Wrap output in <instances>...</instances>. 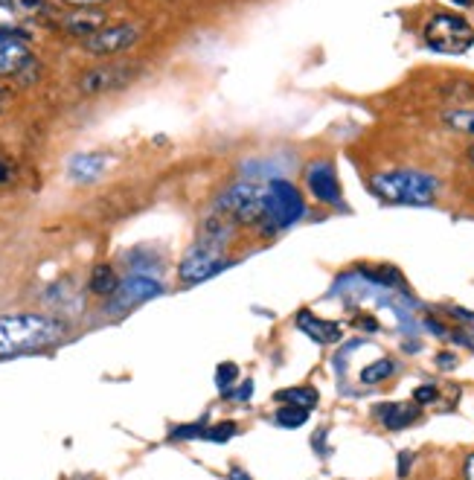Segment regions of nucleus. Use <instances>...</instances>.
Masks as SVG:
<instances>
[{"mask_svg": "<svg viewBox=\"0 0 474 480\" xmlns=\"http://www.w3.org/2000/svg\"><path fill=\"white\" fill-rule=\"evenodd\" d=\"M67 326L50 315H0V358L53 347L64 338Z\"/></svg>", "mask_w": 474, "mask_h": 480, "instance_id": "f257e3e1", "label": "nucleus"}, {"mask_svg": "<svg viewBox=\"0 0 474 480\" xmlns=\"http://www.w3.org/2000/svg\"><path fill=\"white\" fill-rule=\"evenodd\" d=\"M370 190L387 204L428 207L440 195V178L422 169H387L370 178Z\"/></svg>", "mask_w": 474, "mask_h": 480, "instance_id": "f03ea898", "label": "nucleus"}, {"mask_svg": "<svg viewBox=\"0 0 474 480\" xmlns=\"http://www.w3.org/2000/svg\"><path fill=\"white\" fill-rule=\"evenodd\" d=\"M306 215V201L291 180H271L265 187V230H288Z\"/></svg>", "mask_w": 474, "mask_h": 480, "instance_id": "7ed1b4c3", "label": "nucleus"}, {"mask_svg": "<svg viewBox=\"0 0 474 480\" xmlns=\"http://www.w3.org/2000/svg\"><path fill=\"white\" fill-rule=\"evenodd\" d=\"M422 35H425V44L433 53H443V56H463L474 44V26L465 18L451 15V12L433 15L425 24Z\"/></svg>", "mask_w": 474, "mask_h": 480, "instance_id": "20e7f679", "label": "nucleus"}, {"mask_svg": "<svg viewBox=\"0 0 474 480\" xmlns=\"http://www.w3.org/2000/svg\"><path fill=\"white\" fill-rule=\"evenodd\" d=\"M215 210L230 215L239 225H259L265 218V187L253 180H239L222 193V198L215 201Z\"/></svg>", "mask_w": 474, "mask_h": 480, "instance_id": "39448f33", "label": "nucleus"}, {"mask_svg": "<svg viewBox=\"0 0 474 480\" xmlns=\"http://www.w3.org/2000/svg\"><path fill=\"white\" fill-rule=\"evenodd\" d=\"M222 250H225L222 245H212V242L198 239V242L184 253V260H180V265H177L180 282H184V285H195V282H204V280L215 277L218 271L230 268L233 262L225 260Z\"/></svg>", "mask_w": 474, "mask_h": 480, "instance_id": "423d86ee", "label": "nucleus"}, {"mask_svg": "<svg viewBox=\"0 0 474 480\" xmlns=\"http://www.w3.org/2000/svg\"><path fill=\"white\" fill-rule=\"evenodd\" d=\"M306 190L317 204H326V207H341L344 201L341 180L332 160H314L306 166Z\"/></svg>", "mask_w": 474, "mask_h": 480, "instance_id": "0eeeda50", "label": "nucleus"}, {"mask_svg": "<svg viewBox=\"0 0 474 480\" xmlns=\"http://www.w3.org/2000/svg\"><path fill=\"white\" fill-rule=\"evenodd\" d=\"M160 291H163L160 282H155L152 277L134 274V277H128L125 282H120V288L111 294L108 312H111V315H123V312H128V309H134V306H140V303H145V300L158 297Z\"/></svg>", "mask_w": 474, "mask_h": 480, "instance_id": "6e6552de", "label": "nucleus"}, {"mask_svg": "<svg viewBox=\"0 0 474 480\" xmlns=\"http://www.w3.org/2000/svg\"><path fill=\"white\" fill-rule=\"evenodd\" d=\"M137 73L134 64H123V61H114V64H102V67H93L88 70L79 88L85 93H105V91H114V88H123L131 76Z\"/></svg>", "mask_w": 474, "mask_h": 480, "instance_id": "1a4fd4ad", "label": "nucleus"}, {"mask_svg": "<svg viewBox=\"0 0 474 480\" xmlns=\"http://www.w3.org/2000/svg\"><path fill=\"white\" fill-rule=\"evenodd\" d=\"M134 41H137V26L120 24V26H105L96 35H91V39L85 41V47L96 56H114V53L128 50Z\"/></svg>", "mask_w": 474, "mask_h": 480, "instance_id": "9d476101", "label": "nucleus"}, {"mask_svg": "<svg viewBox=\"0 0 474 480\" xmlns=\"http://www.w3.org/2000/svg\"><path fill=\"white\" fill-rule=\"evenodd\" d=\"M29 64V50L15 35V29H0V76H18Z\"/></svg>", "mask_w": 474, "mask_h": 480, "instance_id": "9b49d317", "label": "nucleus"}, {"mask_svg": "<svg viewBox=\"0 0 474 480\" xmlns=\"http://www.w3.org/2000/svg\"><path fill=\"white\" fill-rule=\"evenodd\" d=\"M297 329L303 332V335H309L311 341H317V344H338L341 338H344V329H341V323H332V320H323V317H317V315H311L309 309H303L300 315H297Z\"/></svg>", "mask_w": 474, "mask_h": 480, "instance_id": "f8f14e48", "label": "nucleus"}, {"mask_svg": "<svg viewBox=\"0 0 474 480\" xmlns=\"http://www.w3.org/2000/svg\"><path fill=\"white\" fill-rule=\"evenodd\" d=\"M105 24V15L102 12H93V9H73L70 15L61 18V26L70 32V35H82V39H91L96 35Z\"/></svg>", "mask_w": 474, "mask_h": 480, "instance_id": "ddd939ff", "label": "nucleus"}, {"mask_svg": "<svg viewBox=\"0 0 474 480\" xmlns=\"http://www.w3.org/2000/svg\"><path fill=\"white\" fill-rule=\"evenodd\" d=\"M378 419H381V425L390 428V431H402V428H408L411 422L419 419V404H416V402H413V404H408V402L381 404V408H378Z\"/></svg>", "mask_w": 474, "mask_h": 480, "instance_id": "4468645a", "label": "nucleus"}, {"mask_svg": "<svg viewBox=\"0 0 474 480\" xmlns=\"http://www.w3.org/2000/svg\"><path fill=\"white\" fill-rule=\"evenodd\" d=\"M105 166H108V158H105V155H99V152H88V155L70 158L67 172H70L73 180L88 183V180H96V178L105 172Z\"/></svg>", "mask_w": 474, "mask_h": 480, "instance_id": "2eb2a0df", "label": "nucleus"}, {"mask_svg": "<svg viewBox=\"0 0 474 480\" xmlns=\"http://www.w3.org/2000/svg\"><path fill=\"white\" fill-rule=\"evenodd\" d=\"M120 288V280H117V271L111 265L99 262L93 271H91V291L96 297H111V294Z\"/></svg>", "mask_w": 474, "mask_h": 480, "instance_id": "dca6fc26", "label": "nucleus"}, {"mask_svg": "<svg viewBox=\"0 0 474 480\" xmlns=\"http://www.w3.org/2000/svg\"><path fill=\"white\" fill-rule=\"evenodd\" d=\"M0 9L15 15H53L56 6L50 0H0Z\"/></svg>", "mask_w": 474, "mask_h": 480, "instance_id": "f3484780", "label": "nucleus"}, {"mask_svg": "<svg viewBox=\"0 0 474 480\" xmlns=\"http://www.w3.org/2000/svg\"><path fill=\"white\" fill-rule=\"evenodd\" d=\"M277 402L297 404V408L311 411L314 404H317V390H314V387H288V390H279V393H277Z\"/></svg>", "mask_w": 474, "mask_h": 480, "instance_id": "a211bd4d", "label": "nucleus"}, {"mask_svg": "<svg viewBox=\"0 0 474 480\" xmlns=\"http://www.w3.org/2000/svg\"><path fill=\"white\" fill-rule=\"evenodd\" d=\"M393 373H396V364L390 358H378L376 364H370V367H364V370H361V382L364 384H378V382H387Z\"/></svg>", "mask_w": 474, "mask_h": 480, "instance_id": "6ab92c4d", "label": "nucleus"}, {"mask_svg": "<svg viewBox=\"0 0 474 480\" xmlns=\"http://www.w3.org/2000/svg\"><path fill=\"white\" fill-rule=\"evenodd\" d=\"M306 419H309V411L297 408V404H282V408L274 414V422L279 428H300V425H306Z\"/></svg>", "mask_w": 474, "mask_h": 480, "instance_id": "aec40b11", "label": "nucleus"}, {"mask_svg": "<svg viewBox=\"0 0 474 480\" xmlns=\"http://www.w3.org/2000/svg\"><path fill=\"white\" fill-rule=\"evenodd\" d=\"M445 126L463 134H474V108H460V111H445L443 114Z\"/></svg>", "mask_w": 474, "mask_h": 480, "instance_id": "412c9836", "label": "nucleus"}, {"mask_svg": "<svg viewBox=\"0 0 474 480\" xmlns=\"http://www.w3.org/2000/svg\"><path fill=\"white\" fill-rule=\"evenodd\" d=\"M236 379H239V367H236L233 361L218 364V370H215V384H218V390H222L225 396H230V393H233Z\"/></svg>", "mask_w": 474, "mask_h": 480, "instance_id": "4be33fe9", "label": "nucleus"}, {"mask_svg": "<svg viewBox=\"0 0 474 480\" xmlns=\"http://www.w3.org/2000/svg\"><path fill=\"white\" fill-rule=\"evenodd\" d=\"M236 434V422H218V425H212V428H207V439H212V442H227L230 436Z\"/></svg>", "mask_w": 474, "mask_h": 480, "instance_id": "5701e85b", "label": "nucleus"}, {"mask_svg": "<svg viewBox=\"0 0 474 480\" xmlns=\"http://www.w3.org/2000/svg\"><path fill=\"white\" fill-rule=\"evenodd\" d=\"M207 434V425L204 422H192V425H177L172 428V439H192V436H204Z\"/></svg>", "mask_w": 474, "mask_h": 480, "instance_id": "b1692460", "label": "nucleus"}, {"mask_svg": "<svg viewBox=\"0 0 474 480\" xmlns=\"http://www.w3.org/2000/svg\"><path fill=\"white\" fill-rule=\"evenodd\" d=\"M436 396H440V393H436L433 384H422V387L413 390V402H416V404H431Z\"/></svg>", "mask_w": 474, "mask_h": 480, "instance_id": "393cba45", "label": "nucleus"}, {"mask_svg": "<svg viewBox=\"0 0 474 480\" xmlns=\"http://www.w3.org/2000/svg\"><path fill=\"white\" fill-rule=\"evenodd\" d=\"M436 364H440L443 370H454V367H457V355L454 352H440V355H436Z\"/></svg>", "mask_w": 474, "mask_h": 480, "instance_id": "a878e982", "label": "nucleus"}, {"mask_svg": "<svg viewBox=\"0 0 474 480\" xmlns=\"http://www.w3.org/2000/svg\"><path fill=\"white\" fill-rule=\"evenodd\" d=\"M448 315H451V317H457V320H465V323H474V312H468V309H457V306H454V309H451Z\"/></svg>", "mask_w": 474, "mask_h": 480, "instance_id": "bb28decb", "label": "nucleus"}, {"mask_svg": "<svg viewBox=\"0 0 474 480\" xmlns=\"http://www.w3.org/2000/svg\"><path fill=\"white\" fill-rule=\"evenodd\" d=\"M411 451H402V457H398V477H408V466H411Z\"/></svg>", "mask_w": 474, "mask_h": 480, "instance_id": "cd10ccee", "label": "nucleus"}, {"mask_svg": "<svg viewBox=\"0 0 474 480\" xmlns=\"http://www.w3.org/2000/svg\"><path fill=\"white\" fill-rule=\"evenodd\" d=\"M236 399H250L253 396V382H244L242 387H239V393H233Z\"/></svg>", "mask_w": 474, "mask_h": 480, "instance_id": "c85d7f7f", "label": "nucleus"}, {"mask_svg": "<svg viewBox=\"0 0 474 480\" xmlns=\"http://www.w3.org/2000/svg\"><path fill=\"white\" fill-rule=\"evenodd\" d=\"M355 323H358V326H361V329H370V332H376V329H378V323H376V320H373V317H358V320H355Z\"/></svg>", "mask_w": 474, "mask_h": 480, "instance_id": "c756f323", "label": "nucleus"}, {"mask_svg": "<svg viewBox=\"0 0 474 480\" xmlns=\"http://www.w3.org/2000/svg\"><path fill=\"white\" fill-rule=\"evenodd\" d=\"M465 480H474V454L465 457Z\"/></svg>", "mask_w": 474, "mask_h": 480, "instance_id": "7c9ffc66", "label": "nucleus"}, {"mask_svg": "<svg viewBox=\"0 0 474 480\" xmlns=\"http://www.w3.org/2000/svg\"><path fill=\"white\" fill-rule=\"evenodd\" d=\"M67 4H73V6H99V4H105V0H67Z\"/></svg>", "mask_w": 474, "mask_h": 480, "instance_id": "2f4dec72", "label": "nucleus"}, {"mask_svg": "<svg viewBox=\"0 0 474 480\" xmlns=\"http://www.w3.org/2000/svg\"><path fill=\"white\" fill-rule=\"evenodd\" d=\"M227 480H250V477H247V471H242V469H230Z\"/></svg>", "mask_w": 474, "mask_h": 480, "instance_id": "473e14b6", "label": "nucleus"}, {"mask_svg": "<svg viewBox=\"0 0 474 480\" xmlns=\"http://www.w3.org/2000/svg\"><path fill=\"white\" fill-rule=\"evenodd\" d=\"M9 178H12V169H9L4 160H0V183H6Z\"/></svg>", "mask_w": 474, "mask_h": 480, "instance_id": "72a5a7b5", "label": "nucleus"}, {"mask_svg": "<svg viewBox=\"0 0 474 480\" xmlns=\"http://www.w3.org/2000/svg\"><path fill=\"white\" fill-rule=\"evenodd\" d=\"M451 4H457V6H471L474 0H451Z\"/></svg>", "mask_w": 474, "mask_h": 480, "instance_id": "f704fd0d", "label": "nucleus"}, {"mask_svg": "<svg viewBox=\"0 0 474 480\" xmlns=\"http://www.w3.org/2000/svg\"><path fill=\"white\" fill-rule=\"evenodd\" d=\"M4 105H6V91L0 88V108H4Z\"/></svg>", "mask_w": 474, "mask_h": 480, "instance_id": "c9c22d12", "label": "nucleus"}, {"mask_svg": "<svg viewBox=\"0 0 474 480\" xmlns=\"http://www.w3.org/2000/svg\"><path fill=\"white\" fill-rule=\"evenodd\" d=\"M468 158H471V163H474V145H471V149H468Z\"/></svg>", "mask_w": 474, "mask_h": 480, "instance_id": "e433bc0d", "label": "nucleus"}]
</instances>
